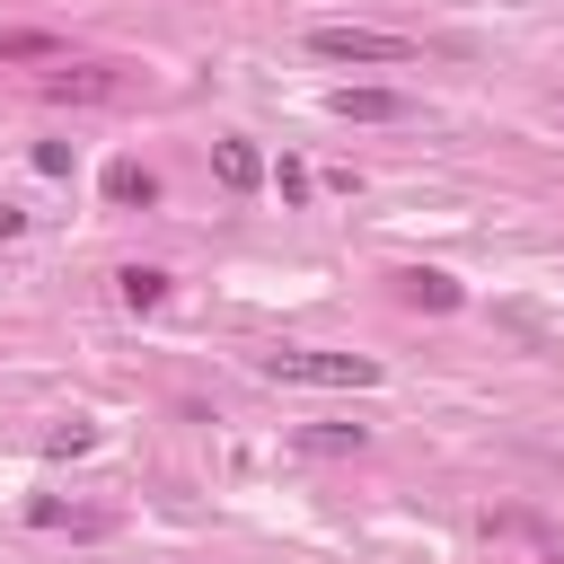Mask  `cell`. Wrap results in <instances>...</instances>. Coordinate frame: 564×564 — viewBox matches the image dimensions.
Wrapping results in <instances>:
<instances>
[{
  "mask_svg": "<svg viewBox=\"0 0 564 564\" xmlns=\"http://www.w3.org/2000/svg\"><path fill=\"white\" fill-rule=\"evenodd\" d=\"M264 379H282V388H379V361H370V352L282 344V352H264Z\"/></svg>",
  "mask_w": 564,
  "mask_h": 564,
  "instance_id": "obj_1",
  "label": "cell"
},
{
  "mask_svg": "<svg viewBox=\"0 0 564 564\" xmlns=\"http://www.w3.org/2000/svg\"><path fill=\"white\" fill-rule=\"evenodd\" d=\"M308 53L317 62H414V44L379 26H308Z\"/></svg>",
  "mask_w": 564,
  "mask_h": 564,
  "instance_id": "obj_2",
  "label": "cell"
},
{
  "mask_svg": "<svg viewBox=\"0 0 564 564\" xmlns=\"http://www.w3.org/2000/svg\"><path fill=\"white\" fill-rule=\"evenodd\" d=\"M44 97L53 106H106V97H123V79L106 62H62V70H44Z\"/></svg>",
  "mask_w": 564,
  "mask_h": 564,
  "instance_id": "obj_3",
  "label": "cell"
},
{
  "mask_svg": "<svg viewBox=\"0 0 564 564\" xmlns=\"http://www.w3.org/2000/svg\"><path fill=\"white\" fill-rule=\"evenodd\" d=\"M326 106H335L344 123H397V115H414V106H405L397 88H335Z\"/></svg>",
  "mask_w": 564,
  "mask_h": 564,
  "instance_id": "obj_4",
  "label": "cell"
},
{
  "mask_svg": "<svg viewBox=\"0 0 564 564\" xmlns=\"http://www.w3.org/2000/svg\"><path fill=\"white\" fill-rule=\"evenodd\" d=\"M115 300H123L132 317H150V308L167 300V273H159V264H123V273H115Z\"/></svg>",
  "mask_w": 564,
  "mask_h": 564,
  "instance_id": "obj_5",
  "label": "cell"
},
{
  "mask_svg": "<svg viewBox=\"0 0 564 564\" xmlns=\"http://www.w3.org/2000/svg\"><path fill=\"white\" fill-rule=\"evenodd\" d=\"M0 62H70V44L44 26H0Z\"/></svg>",
  "mask_w": 564,
  "mask_h": 564,
  "instance_id": "obj_6",
  "label": "cell"
},
{
  "mask_svg": "<svg viewBox=\"0 0 564 564\" xmlns=\"http://www.w3.org/2000/svg\"><path fill=\"white\" fill-rule=\"evenodd\" d=\"M212 176H220V185H229V194H247V185H256V176H264V159H256V150H247V141H212Z\"/></svg>",
  "mask_w": 564,
  "mask_h": 564,
  "instance_id": "obj_7",
  "label": "cell"
},
{
  "mask_svg": "<svg viewBox=\"0 0 564 564\" xmlns=\"http://www.w3.org/2000/svg\"><path fill=\"white\" fill-rule=\"evenodd\" d=\"M106 194H115V203H159V176H150L141 159H115V167H106Z\"/></svg>",
  "mask_w": 564,
  "mask_h": 564,
  "instance_id": "obj_8",
  "label": "cell"
},
{
  "mask_svg": "<svg viewBox=\"0 0 564 564\" xmlns=\"http://www.w3.org/2000/svg\"><path fill=\"white\" fill-rule=\"evenodd\" d=\"M26 520H35V529H70V538H97V529H106L97 511H70V502H35Z\"/></svg>",
  "mask_w": 564,
  "mask_h": 564,
  "instance_id": "obj_9",
  "label": "cell"
},
{
  "mask_svg": "<svg viewBox=\"0 0 564 564\" xmlns=\"http://www.w3.org/2000/svg\"><path fill=\"white\" fill-rule=\"evenodd\" d=\"M405 300L414 308H458V282L449 273H405Z\"/></svg>",
  "mask_w": 564,
  "mask_h": 564,
  "instance_id": "obj_10",
  "label": "cell"
},
{
  "mask_svg": "<svg viewBox=\"0 0 564 564\" xmlns=\"http://www.w3.org/2000/svg\"><path fill=\"white\" fill-rule=\"evenodd\" d=\"M79 449H97V432H88V423H62V432H44V458H79Z\"/></svg>",
  "mask_w": 564,
  "mask_h": 564,
  "instance_id": "obj_11",
  "label": "cell"
},
{
  "mask_svg": "<svg viewBox=\"0 0 564 564\" xmlns=\"http://www.w3.org/2000/svg\"><path fill=\"white\" fill-rule=\"evenodd\" d=\"M308 449H361V423H352V432H344V423H317V432H308Z\"/></svg>",
  "mask_w": 564,
  "mask_h": 564,
  "instance_id": "obj_12",
  "label": "cell"
},
{
  "mask_svg": "<svg viewBox=\"0 0 564 564\" xmlns=\"http://www.w3.org/2000/svg\"><path fill=\"white\" fill-rule=\"evenodd\" d=\"M0 238H26V212L18 203H0Z\"/></svg>",
  "mask_w": 564,
  "mask_h": 564,
  "instance_id": "obj_13",
  "label": "cell"
}]
</instances>
